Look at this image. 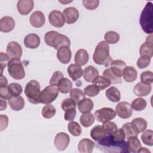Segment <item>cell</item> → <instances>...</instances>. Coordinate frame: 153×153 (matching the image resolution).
<instances>
[{
	"label": "cell",
	"instance_id": "9f6ffc18",
	"mask_svg": "<svg viewBox=\"0 0 153 153\" xmlns=\"http://www.w3.org/2000/svg\"><path fill=\"white\" fill-rule=\"evenodd\" d=\"M64 118L66 121H73L76 116V108H72L65 111Z\"/></svg>",
	"mask_w": 153,
	"mask_h": 153
},
{
	"label": "cell",
	"instance_id": "6125c7cd",
	"mask_svg": "<svg viewBox=\"0 0 153 153\" xmlns=\"http://www.w3.org/2000/svg\"><path fill=\"white\" fill-rule=\"evenodd\" d=\"M150 152V151L149 150H148L146 148H142L140 149V150L138 152Z\"/></svg>",
	"mask_w": 153,
	"mask_h": 153
},
{
	"label": "cell",
	"instance_id": "5b68a950",
	"mask_svg": "<svg viewBox=\"0 0 153 153\" xmlns=\"http://www.w3.org/2000/svg\"><path fill=\"white\" fill-rule=\"evenodd\" d=\"M8 67L9 75L15 79H22L25 76V72L19 58L10 59Z\"/></svg>",
	"mask_w": 153,
	"mask_h": 153
},
{
	"label": "cell",
	"instance_id": "603a6c76",
	"mask_svg": "<svg viewBox=\"0 0 153 153\" xmlns=\"http://www.w3.org/2000/svg\"><path fill=\"white\" fill-rule=\"evenodd\" d=\"M152 87L150 84H144L142 82L137 83L133 88L134 93L139 97L146 96L151 91Z\"/></svg>",
	"mask_w": 153,
	"mask_h": 153
},
{
	"label": "cell",
	"instance_id": "816d5d0a",
	"mask_svg": "<svg viewBox=\"0 0 153 153\" xmlns=\"http://www.w3.org/2000/svg\"><path fill=\"white\" fill-rule=\"evenodd\" d=\"M102 127L105 130L106 133H111L118 128L117 124L111 121H107L103 123Z\"/></svg>",
	"mask_w": 153,
	"mask_h": 153
},
{
	"label": "cell",
	"instance_id": "8fae6325",
	"mask_svg": "<svg viewBox=\"0 0 153 153\" xmlns=\"http://www.w3.org/2000/svg\"><path fill=\"white\" fill-rule=\"evenodd\" d=\"M6 51L10 59L16 58L20 59L22 54V47L16 41H11L8 44Z\"/></svg>",
	"mask_w": 153,
	"mask_h": 153
},
{
	"label": "cell",
	"instance_id": "cb8c5ba5",
	"mask_svg": "<svg viewBox=\"0 0 153 153\" xmlns=\"http://www.w3.org/2000/svg\"><path fill=\"white\" fill-rule=\"evenodd\" d=\"M122 76L126 82H132L136 79L137 72L134 68L132 66H126L123 71Z\"/></svg>",
	"mask_w": 153,
	"mask_h": 153
},
{
	"label": "cell",
	"instance_id": "c3c4849f",
	"mask_svg": "<svg viewBox=\"0 0 153 153\" xmlns=\"http://www.w3.org/2000/svg\"><path fill=\"white\" fill-rule=\"evenodd\" d=\"M82 4L84 7L89 10H93L97 8L99 4V0H83Z\"/></svg>",
	"mask_w": 153,
	"mask_h": 153
},
{
	"label": "cell",
	"instance_id": "6da1fadb",
	"mask_svg": "<svg viewBox=\"0 0 153 153\" xmlns=\"http://www.w3.org/2000/svg\"><path fill=\"white\" fill-rule=\"evenodd\" d=\"M97 148L105 152H128L127 142L124 140H115L109 133H106L105 137L96 141Z\"/></svg>",
	"mask_w": 153,
	"mask_h": 153
},
{
	"label": "cell",
	"instance_id": "d6986e66",
	"mask_svg": "<svg viewBox=\"0 0 153 153\" xmlns=\"http://www.w3.org/2000/svg\"><path fill=\"white\" fill-rule=\"evenodd\" d=\"M24 44L27 48H36L40 44V38L35 33L28 34L24 39Z\"/></svg>",
	"mask_w": 153,
	"mask_h": 153
},
{
	"label": "cell",
	"instance_id": "f6af8a7d",
	"mask_svg": "<svg viewBox=\"0 0 153 153\" xmlns=\"http://www.w3.org/2000/svg\"><path fill=\"white\" fill-rule=\"evenodd\" d=\"M153 74L151 71L143 72L140 75V81L144 84H151L153 81Z\"/></svg>",
	"mask_w": 153,
	"mask_h": 153
},
{
	"label": "cell",
	"instance_id": "91938a15",
	"mask_svg": "<svg viewBox=\"0 0 153 153\" xmlns=\"http://www.w3.org/2000/svg\"><path fill=\"white\" fill-rule=\"evenodd\" d=\"M0 87H5L8 86V80L3 76V75H1V79H0Z\"/></svg>",
	"mask_w": 153,
	"mask_h": 153
},
{
	"label": "cell",
	"instance_id": "1f68e13d",
	"mask_svg": "<svg viewBox=\"0 0 153 153\" xmlns=\"http://www.w3.org/2000/svg\"><path fill=\"white\" fill-rule=\"evenodd\" d=\"M93 84L96 85L100 90L108 88L111 84V81L103 76L98 75L93 81Z\"/></svg>",
	"mask_w": 153,
	"mask_h": 153
},
{
	"label": "cell",
	"instance_id": "e0dca14e",
	"mask_svg": "<svg viewBox=\"0 0 153 153\" xmlns=\"http://www.w3.org/2000/svg\"><path fill=\"white\" fill-rule=\"evenodd\" d=\"M15 27V21L10 16L3 17L0 20V30L2 32L8 33L13 30Z\"/></svg>",
	"mask_w": 153,
	"mask_h": 153
},
{
	"label": "cell",
	"instance_id": "f35d334b",
	"mask_svg": "<svg viewBox=\"0 0 153 153\" xmlns=\"http://www.w3.org/2000/svg\"><path fill=\"white\" fill-rule=\"evenodd\" d=\"M7 88L11 96H20L23 91L21 85L16 82L10 83L9 85H8Z\"/></svg>",
	"mask_w": 153,
	"mask_h": 153
},
{
	"label": "cell",
	"instance_id": "ee69618b",
	"mask_svg": "<svg viewBox=\"0 0 153 153\" xmlns=\"http://www.w3.org/2000/svg\"><path fill=\"white\" fill-rule=\"evenodd\" d=\"M121 128L123 129V130L125 134L126 139H128L132 136H137H137H138V134H137L133 129L130 123H125L123 125Z\"/></svg>",
	"mask_w": 153,
	"mask_h": 153
},
{
	"label": "cell",
	"instance_id": "e575fe53",
	"mask_svg": "<svg viewBox=\"0 0 153 153\" xmlns=\"http://www.w3.org/2000/svg\"><path fill=\"white\" fill-rule=\"evenodd\" d=\"M79 121L82 126L84 127H88L94 123V117L91 113H85L81 115Z\"/></svg>",
	"mask_w": 153,
	"mask_h": 153
},
{
	"label": "cell",
	"instance_id": "f1b7e54d",
	"mask_svg": "<svg viewBox=\"0 0 153 153\" xmlns=\"http://www.w3.org/2000/svg\"><path fill=\"white\" fill-rule=\"evenodd\" d=\"M127 146L128 152H138L142 147L141 143L137 136H132L127 139Z\"/></svg>",
	"mask_w": 153,
	"mask_h": 153
},
{
	"label": "cell",
	"instance_id": "d590c367",
	"mask_svg": "<svg viewBox=\"0 0 153 153\" xmlns=\"http://www.w3.org/2000/svg\"><path fill=\"white\" fill-rule=\"evenodd\" d=\"M41 113L43 117L47 119H50L55 115L56 113V109L53 105L47 104L43 107Z\"/></svg>",
	"mask_w": 153,
	"mask_h": 153
},
{
	"label": "cell",
	"instance_id": "ffe728a7",
	"mask_svg": "<svg viewBox=\"0 0 153 153\" xmlns=\"http://www.w3.org/2000/svg\"><path fill=\"white\" fill-rule=\"evenodd\" d=\"M94 143L91 140L84 138L81 139L78 145V149L81 153H91L93 152Z\"/></svg>",
	"mask_w": 153,
	"mask_h": 153
},
{
	"label": "cell",
	"instance_id": "7402d4cb",
	"mask_svg": "<svg viewBox=\"0 0 153 153\" xmlns=\"http://www.w3.org/2000/svg\"><path fill=\"white\" fill-rule=\"evenodd\" d=\"M127 66L126 63L121 60H113L111 64V70L118 78H121L123 69Z\"/></svg>",
	"mask_w": 153,
	"mask_h": 153
},
{
	"label": "cell",
	"instance_id": "4316f807",
	"mask_svg": "<svg viewBox=\"0 0 153 153\" xmlns=\"http://www.w3.org/2000/svg\"><path fill=\"white\" fill-rule=\"evenodd\" d=\"M134 131L139 134L145 131L147 127L146 121L142 118H136L132 120L130 123Z\"/></svg>",
	"mask_w": 153,
	"mask_h": 153
},
{
	"label": "cell",
	"instance_id": "11a10c76",
	"mask_svg": "<svg viewBox=\"0 0 153 153\" xmlns=\"http://www.w3.org/2000/svg\"><path fill=\"white\" fill-rule=\"evenodd\" d=\"M0 63H1V75H2L4 69L8 66V63L10 60V57L7 55V54H5L3 52L1 53V57H0Z\"/></svg>",
	"mask_w": 153,
	"mask_h": 153
},
{
	"label": "cell",
	"instance_id": "277c9868",
	"mask_svg": "<svg viewBox=\"0 0 153 153\" xmlns=\"http://www.w3.org/2000/svg\"><path fill=\"white\" fill-rule=\"evenodd\" d=\"M25 94L27 100L31 103H39V96L41 94V86L39 83L33 79L29 81L25 87Z\"/></svg>",
	"mask_w": 153,
	"mask_h": 153
},
{
	"label": "cell",
	"instance_id": "44dd1931",
	"mask_svg": "<svg viewBox=\"0 0 153 153\" xmlns=\"http://www.w3.org/2000/svg\"><path fill=\"white\" fill-rule=\"evenodd\" d=\"M8 103L10 107L15 111L22 110L25 106L24 99L20 96H11L8 99Z\"/></svg>",
	"mask_w": 153,
	"mask_h": 153
},
{
	"label": "cell",
	"instance_id": "484cf974",
	"mask_svg": "<svg viewBox=\"0 0 153 153\" xmlns=\"http://www.w3.org/2000/svg\"><path fill=\"white\" fill-rule=\"evenodd\" d=\"M99 75L98 70L93 66H88L83 71V77L88 82H92Z\"/></svg>",
	"mask_w": 153,
	"mask_h": 153
},
{
	"label": "cell",
	"instance_id": "6f0895ef",
	"mask_svg": "<svg viewBox=\"0 0 153 153\" xmlns=\"http://www.w3.org/2000/svg\"><path fill=\"white\" fill-rule=\"evenodd\" d=\"M0 96L1 99L4 100H8L11 97L8 90L7 87H0Z\"/></svg>",
	"mask_w": 153,
	"mask_h": 153
},
{
	"label": "cell",
	"instance_id": "94428289",
	"mask_svg": "<svg viewBox=\"0 0 153 153\" xmlns=\"http://www.w3.org/2000/svg\"><path fill=\"white\" fill-rule=\"evenodd\" d=\"M7 102L5 100L1 99V111H3L7 108Z\"/></svg>",
	"mask_w": 153,
	"mask_h": 153
},
{
	"label": "cell",
	"instance_id": "d4e9b609",
	"mask_svg": "<svg viewBox=\"0 0 153 153\" xmlns=\"http://www.w3.org/2000/svg\"><path fill=\"white\" fill-rule=\"evenodd\" d=\"M68 72L73 81H76L80 78L83 74V71L81 67L76 63H73L69 66Z\"/></svg>",
	"mask_w": 153,
	"mask_h": 153
},
{
	"label": "cell",
	"instance_id": "2e32d148",
	"mask_svg": "<svg viewBox=\"0 0 153 153\" xmlns=\"http://www.w3.org/2000/svg\"><path fill=\"white\" fill-rule=\"evenodd\" d=\"M34 2L32 0H20L17 2V8L22 15L28 14L33 8Z\"/></svg>",
	"mask_w": 153,
	"mask_h": 153
},
{
	"label": "cell",
	"instance_id": "7dc6e473",
	"mask_svg": "<svg viewBox=\"0 0 153 153\" xmlns=\"http://www.w3.org/2000/svg\"><path fill=\"white\" fill-rule=\"evenodd\" d=\"M76 103L74 100L71 98H67L64 99L61 103V108L64 111H66L69 109L76 108Z\"/></svg>",
	"mask_w": 153,
	"mask_h": 153
},
{
	"label": "cell",
	"instance_id": "ac0fdd59",
	"mask_svg": "<svg viewBox=\"0 0 153 153\" xmlns=\"http://www.w3.org/2000/svg\"><path fill=\"white\" fill-rule=\"evenodd\" d=\"M71 41L68 36L65 35L58 33L53 39L52 42L51 47H54L56 50H58L60 47L62 46L70 47Z\"/></svg>",
	"mask_w": 153,
	"mask_h": 153
},
{
	"label": "cell",
	"instance_id": "f907efd6",
	"mask_svg": "<svg viewBox=\"0 0 153 153\" xmlns=\"http://www.w3.org/2000/svg\"><path fill=\"white\" fill-rule=\"evenodd\" d=\"M63 78V73L59 71H57L54 72V73L53 74V75L50 80V84L51 85L57 86L59 82Z\"/></svg>",
	"mask_w": 153,
	"mask_h": 153
},
{
	"label": "cell",
	"instance_id": "83f0119b",
	"mask_svg": "<svg viewBox=\"0 0 153 153\" xmlns=\"http://www.w3.org/2000/svg\"><path fill=\"white\" fill-rule=\"evenodd\" d=\"M89 59V56L87 51L85 49H79L75 54L74 60L76 64L79 66L85 65Z\"/></svg>",
	"mask_w": 153,
	"mask_h": 153
},
{
	"label": "cell",
	"instance_id": "7bdbcfd3",
	"mask_svg": "<svg viewBox=\"0 0 153 153\" xmlns=\"http://www.w3.org/2000/svg\"><path fill=\"white\" fill-rule=\"evenodd\" d=\"M103 76L109 79L111 81V84H118L122 82L121 78H118L115 75L110 68H107L103 71Z\"/></svg>",
	"mask_w": 153,
	"mask_h": 153
},
{
	"label": "cell",
	"instance_id": "ba28073f",
	"mask_svg": "<svg viewBox=\"0 0 153 153\" xmlns=\"http://www.w3.org/2000/svg\"><path fill=\"white\" fill-rule=\"evenodd\" d=\"M115 112L117 115L123 119H127L131 117L133 110L131 105L127 102H121L115 107Z\"/></svg>",
	"mask_w": 153,
	"mask_h": 153
},
{
	"label": "cell",
	"instance_id": "52a82bcc",
	"mask_svg": "<svg viewBox=\"0 0 153 153\" xmlns=\"http://www.w3.org/2000/svg\"><path fill=\"white\" fill-rule=\"evenodd\" d=\"M96 120L100 123L111 121L116 117L115 111L111 108H102L94 112Z\"/></svg>",
	"mask_w": 153,
	"mask_h": 153
},
{
	"label": "cell",
	"instance_id": "db71d44e",
	"mask_svg": "<svg viewBox=\"0 0 153 153\" xmlns=\"http://www.w3.org/2000/svg\"><path fill=\"white\" fill-rule=\"evenodd\" d=\"M109 134H111V136L112 137L113 139H114L115 140H117V141L124 140L126 139L125 134L122 128H120V129L117 128L114 132Z\"/></svg>",
	"mask_w": 153,
	"mask_h": 153
},
{
	"label": "cell",
	"instance_id": "3957f363",
	"mask_svg": "<svg viewBox=\"0 0 153 153\" xmlns=\"http://www.w3.org/2000/svg\"><path fill=\"white\" fill-rule=\"evenodd\" d=\"M140 25L142 30L148 34L153 32V5L151 2L146 3L142 10L140 19Z\"/></svg>",
	"mask_w": 153,
	"mask_h": 153
},
{
	"label": "cell",
	"instance_id": "9a60e30c",
	"mask_svg": "<svg viewBox=\"0 0 153 153\" xmlns=\"http://www.w3.org/2000/svg\"><path fill=\"white\" fill-rule=\"evenodd\" d=\"M29 22L32 26L41 27L45 24V16L41 11H35L30 15Z\"/></svg>",
	"mask_w": 153,
	"mask_h": 153
},
{
	"label": "cell",
	"instance_id": "f5cc1de1",
	"mask_svg": "<svg viewBox=\"0 0 153 153\" xmlns=\"http://www.w3.org/2000/svg\"><path fill=\"white\" fill-rule=\"evenodd\" d=\"M58 33V32L54 30H51L47 32L44 36V41L46 43V44L51 47L53 39Z\"/></svg>",
	"mask_w": 153,
	"mask_h": 153
},
{
	"label": "cell",
	"instance_id": "ab89813d",
	"mask_svg": "<svg viewBox=\"0 0 153 153\" xmlns=\"http://www.w3.org/2000/svg\"><path fill=\"white\" fill-rule=\"evenodd\" d=\"M68 128L71 134L74 136H78L82 133V128L81 126L75 121H71L68 125Z\"/></svg>",
	"mask_w": 153,
	"mask_h": 153
},
{
	"label": "cell",
	"instance_id": "7c38bea8",
	"mask_svg": "<svg viewBox=\"0 0 153 153\" xmlns=\"http://www.w3.org/2000/svg\"><path fill=\"white\" fill-rule=\"evenodd\" d=\"M139 54L140 56H146L151 59L153 55V41L152 34H149L146 37L145 42L140 47Z\"/></svg>",
	"mask_w": 153,
	"mask_h": 153
},
{
	"label": "cell",
	"instance_id": "7a4b0ae2",
	"mask_svg": "<svg viewBox=\"0 0 153 153\" xmlns=\"http://www.w3.org/2000/svg\"><path fill=\"white\" fill-rule=\"evenodd\" d=\"M93 59L97 65L108 66L111 64L113 59L109 54V47L106 42L102 41L97 45Z\"/></svg>",
	"mask_w": 153,
	"mask_h": 153
},
{
	"label": "cell",
	"instance_id": "8d00e7d4",
	"mask_svg": "<svg viewBox=\"0 0 153 153\" xmlns=\"http://www.w3.org/2000/svg\"><path fill=\"white\" fill-rule=\"evenodd\" d=\"M70 98L78 104L81 100L85 98V93L79 88H73L70 91Z\"/></svg>",
	"mask_w": 153,
	"mask_h": 153
},
{
	"label": "cell",
	"instance_id": "5bb4252c",
	"mask_svg": "<svg viewBox=\"0 0 153 153\" xmlns=\"http://www.w3.org/2000/svg\"><path fill=\"white\" fill-rule=\"evenodd\" d=\"M72 53L69 47L62 46L57 51V58L59 61L63 64L68 63L71 59Z\"/></svg>",
	"mask_w": 153,
	"mask_h": 153
},
{
	"label": "cell",
	"instance_id": "60d3db41",
	"mask_svg": "<svg viewBox=\"0 0 153 153\" xmlns=\"http://www.w3.org/2000/svg\"><path fill=\"white\" fill-rule=\"evenodd\" d=\"M131 108L136 111H141L146 106V102L145 99L139 97L133 100L131 102Z\"/></svg>",
	"mask_w": 153,
	"mask_h": 153
},
{
	"label": "cell",
	"instance_id": "9c48e42d",
	"mask_svg": "<svg viewBox=\"0 0 153 153\" xmlns=\"http://www.w3.org/2000/svg\"><path fill=\"white\" fill-rule=\"evenodd\" d=\"M70 142L69 135L64 132L57 133L54 138V143L56 148L60 151H64L68 146Z\"/></svg>",
	"mask_w": 153,
	"mask_h": 153
},
{
	"label": "cell",
	"instance_id": "30bf717a",
	"mask_svg": "<svg viewBox=\"0 0 153 153\" xmlns=\"http://www.w3.org/2000/svg\"><path fill=\"white\" fill-rule=\"evenodd\" d=\"M48 20L50 24L56 27L63 26L65 20L62 13L59 10H53L48 15Z\"/></svg>",
	"mask_w": 153,
	"mask_h": 153
},
{
	"label": "cell",
	"instance_id": "f546056e",
	"mask_svg": "<svg viewBox=\"0 0 153 153\" xmlns=\"http://www.w3.org/2000/svg\"><path fill=\"white\" fill-rule=\"evenodd\" d=\"M93 102L89 98H84L78 103V108L82 114L90 112L93 108Z\"/></svg>",
	"mask_w": 153,
	"mask_h": 153
},
{
	"label": "cell",
	"instance_id": "836d02e7",
	"mask_svg": "<svg viewBox=\"0 0 153 153\" xmlns=\"http://www.w3.org/2000/svg\"><path fill=\"white\" fill-rule=\"evenodd\" d=\"M107 98L112 102H118L120 100L121 94L119 90L115 87H111L105 92Z\"/></svg>",
	"mask_w": 153,
	"mask_h": 153
},
{
	"label": "cell",
	"instance_id": "b9f144b4",
	"mask_svg": "<svg viewBox=\"0 0 153 153\" xmlns=\"http://www.w3.org/2000/svg\"><path fill=\"white\" fill-rule=\"evenodd\" d=\"M141 139L143 143L148 146L153 145V131L151 130H145L142 132Z\"/></svg>",
	"mask_w": 153,
	"mask_h": 153
},
{
	"label": "cell",
	"instance_id": "74e56055",
	"mask_svg": "<svg viewBox=\"0 0 153 153\" xmlns=\"http://www.w3.org/2000/svg\"><path fill=\"white\" fill-rule=\"evenodd\" d=\"M104 38L105 40V41L108 44H114L117 43L120 40V35L116 32L108 31L105 33Z\"/></svg>",
	"mask_w": 153,
	"mask_h": 153
},
{
	"label": "cell",
	"instance_id": "8992f818",
	"mask_svg": "<svg viewBox=\"0 0 153 153\" xmlns=\"http://www.w3.org/2000/svg\"><path fill=\"white\" fill-rule=\"evenodd\" d=\"M59 89L55 85H48L41 91L39 100L40 103L43 104H50L52 103L59 95Z\"/></svg>",
	"mask_w": 153,
	"mask_h": 153
},
{
	"label": "cell",
	"instance_id": "bcb514c9",
	"mask_svg": "<svg viewBox=\"0 0 153 153\" xmlns=\"http://www.w3.org/2000/svg\"><path fill=\"white\" fill-rule=\"evenodd\" d=\"M100 92V90L94 85H88L84 88V93L89 97H94Z\"/></svg>",
	"mask_w": 153,
	"mask_h": 153
},
{
	"label": "cell",
	"instance_id": "680465c9",
	"mask_svg": "<svg viewBox=\"0 0 153 153\" xmlns=\"http://www.w3.org/2000/svg\"><path fill=\"white\" fill-rule=\"evenodd\" d=\"M1 129L0 131H2L7 128L8 124V118L5 115H1Z\"/></svg>",
	"mask_w": 153,
	"mask_h": 153
},
{
	"label": "cell",
	"instance_id": "681fc988",
	"mask_svg": "<svg viewBox=\"0 0 153 153\" xmlns=\"http://www.w3.org/2000/svg\"><path fill=\"white\" fill-rule=\"evenodd\" d=\"M151 63V58L146 56H142L137 61V66L140 69H143L149 65Z\"/></svg>",
	"mask_w": 153,
	"mask_h": 153
},
{
	"label": "cell",
	"instance_id": "4dcf8cb0",
	"mask_svg": "<svg viewBox=\"0 0 153 153\" xmlns=\"http://www.w3.org/2000/svg\"><path fill=\"white\" fill-rule=\"evenodd\" d=\"M106 135V132L104 128L99 125L94 126L90 131L91 137L96 140L98 141L103 139Z\"/></svg>",
	"mask_w": 153,
	"mask_h": 153
},
{
	"label": "cell",
	"instance_id": "4fadbf2b",
	"mask_svg": "<svg viewBox=\"0 0 153 153\" xmlns=\"http://www.w3.org/2000/svg\"><path fill=\"white\" fill-rule=\"evenodd\" d=\"M63 14L65 17V22L68 24L75 23L79 18V12L75 7H70L63 10Z\"/></svg>",
	"mask_w": 153,
	"mask_h": 153
},
{
	"label": "cell",
	"instance_id": "d6a6232c",
	"mask_svg": "<svg viewBox=\"0 0 153 153\" xmlns=\"http://www.w3.org/2000/svg\"><path fill=\"white\" fill-rule=\"evenodd\" d=\"M57 87L60 92L63 94H66L71 91L72 88V83L68 78H63L59 82Z\"/></svg>",
	"mask_w": 153,
	"mask_h": 153
}]
</instances>
